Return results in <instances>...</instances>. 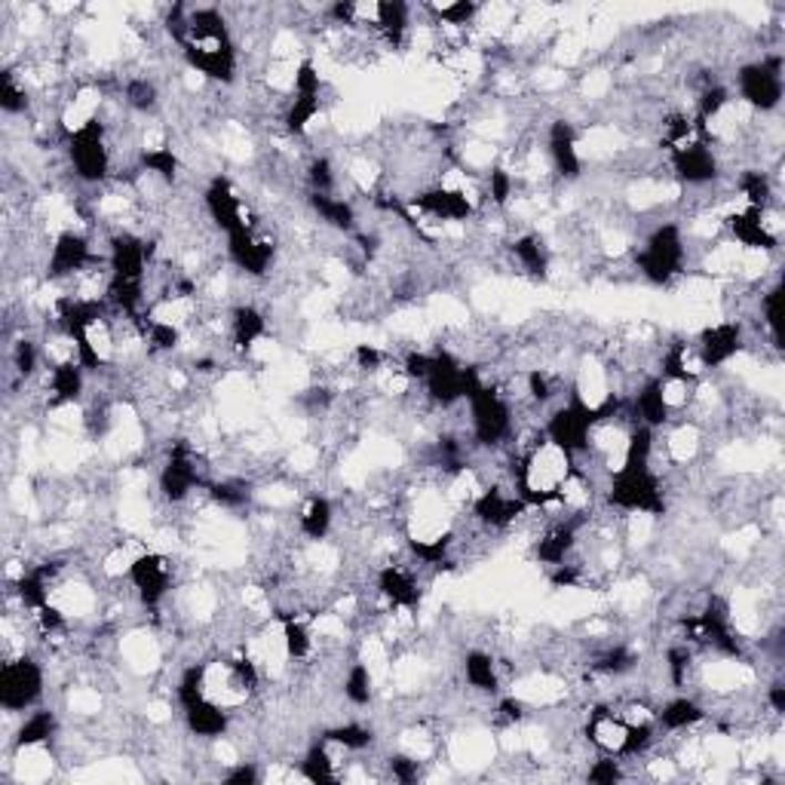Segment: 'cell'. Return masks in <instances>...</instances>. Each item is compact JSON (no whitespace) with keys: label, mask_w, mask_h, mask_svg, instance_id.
Here are the masks:
<instances>
[{"label":"cell","mask_w":785,"mask_h":785,"mask_svg":"<svg viewBox=\"0 0 785 785\" xmlns=\"http://www.w3.org/2000/svg\"><path fill=\"white\" fill-rule=\"evenodd\" d=\"M387 771L396 783H418L420 779V761L415 755H390L387 758Z\"/></svg>","instance_id":"60d3db41"},{"label":"cell","mask_w":785,"mask_h":785,"mask_svg":"<svg viewBox=\"0 0 785 785\" xmlns=\"http://www.w3.org/2000/svg\"><path fill=\"white\" fill-rule=\"evenodd\" d=\"M736 191H740V196H743V203L752 206V210H773L776 191H773L771 172L764 170L740 172V179H736Z\"/></svg>","instance_id":"d6a6232c"},{"label":"cell","mask_w":785,"mask_h":785,"mask_svg":"<svg viewBox=\"0 0 785 785\" xmlns=\"http://www.w3.org/2000/svg\"><path fill=\"white\" fill-rule=\"evenodd\" d=\"M65 157L78 182L102 184L111 179L114 147H111V132L102 114L83 123L80 130L65 132Z\"/></svg>","instance_id":"277c9868"},{"label":"cell","mask_w":785,"mask_h":785,"mask_svg":"<svg viewBox=\"0 0 785 785\" xmlns=\"http://www.w3.org/2000/svg\"><path fill=\"white\" fill-rule=\"evenodd\" d=\"M510 255L524 276H531V279H547L550 276L552 252L547 246V239L534 234V231H524V234L516 236L510 243Z\"/></svg>","instance_id":"603a6c76"},{"label":"cell","mask_w":785,"mask_h":785,"mask_svg":"<svg viewBox=\"0 0 785 785\" xmlns=\"http://www.w3.org/2000/svg\"><path fill=\"white\" fill-rule=\"evenodd\" d=\"M736 92H740V102L758 114H771L776 108L783 105V55L779 53H764L755 62L736 71Z\"/></svg>","instance_id":"8992f818"},{"label":"cell","mask_w":785,"mask_h":785,"mask_svg":"<svg viewBox=\"0 0 785 785\" xmlns=\"http://www.w3.org/2000/svg\"><path fill=\"white\" fill-rule=\"evenodd\" d=\"M666 154L675 182L687 184V187H706V184L718 182L721 163L708 139H696V142L666 151Z\"/></svg>","instance_id":"5bb4252c"},{"label":"cell","mask_w":785,"mask_h":785,"mask_svg":"<svg viewBox=\"0 0 785 785\" xmlns=\"http://www.w3.org/2000/svg\"><path fill=\"white\" fill-rule=\"evenodd\" d=\"M408 206L436 224H467L479 210L476 196H470L467 187H455L446 182L418 191L408 200Z\"/></svg>","instance_id":"ba28073f"},{"label":"cell","mask_w":785,"mask_h":785,"mask_svg":"<svg viewBox=\"0 0 785 785\" xmlns=\"http://www.w3.org/2000/svg\"><path fill=\"white\" fill-rule=\"evenodd\" d=\"M126 580L135 589L142 608L157 611L172 592V562L160 552H139V555H132L130 568H126Z\"/></svg>","instance_id":"7c38bea8"},{"label":"cell","mask_w":785,"mask_h":785,"mask_svg":"<svg viewBox=\"0 0 785 785\" xmlns=\"http://www.w3.org/2000/svg\"><path fill=\"white\" fill-rule=\"evenodd\" d=\"M123 105L130 108L132 114H154L160 108V90L151 78H130L123 83Z\"/></svg>","instance_id":"8d00e7d4"},{"label":"cell","mask_w":785,"mask_h":785,"mask_svg":"<svg viewBox=\"0 0 785 785\" xmlns=\"http://www.w3.org/2000/svg\"><path fill=\"white\" fill-rule=\"evenodd\" d=\"M375 589H378L380 599L390 604V611H396V614L418 611L420 599H424V589H420L415 571H408L406 564L399 562L380 564L378 574H375Z\"/></svg>","instance_id":"e0dca14e"},{"label":"cell","mask_w":785,"mask_h":785,"mask_svg":"<svg viewBox=\"0 0 785 785\" xmlns=\"http://www.w3.org/2000/svg\"><path fill=\"white\" fill-rule=\"evenodd\" d=\"M470 406V436L479 448H500L516 436V406L503 396L498 384H482L467 396Z\"/></svg>","instance_id":"5b68a950"},{"label":"cell","mask_w":785,"mask_h":785,"mask_svg":"<svg viewBox=\"0 0 785 785\" xmlns=\"http://www.w3.org/2000/svg\"><path fill=\"white\" fill-rule=\"evenodd\" d=\"M604 503L623 516H663L666 491L654 463H620L616 470H611Z\"/></svg>","instance_id":"7a4b0ae2"},{"label":"cell","mask_w":785,"mask_h":785,"mask_svg":"<svg viewBox=\"0 0 785 785\" xmlns=\"http://www.w3.org/2000/svg\"><path fill=\"white\" fill-rule=\"evenodd\" d=\"M632 262L651 286H672L681 279L687 271V239L681 224L660 222L654 231H648Z\"/></svg>","instance_id":"3957f363"},{"label":"cell","mask_w":785,"mask_h":785,"mask_svg":"<svg viewBox=\"0 0 785 785\" xmlns=\"http://www.w3.org/2000/svg\"><path fill=\"white\" fill-rule=\"evenodd\" d=\"M224 785H255L262 783V771L255 767V761H236L231 771L222 776Z\"/></svg>","instance_id":"b9f144b4"},{"label":"cell","mask_w":785,"mask_h":785,"mask_svg":"<svg viewBox=\"0 0 785 785\" xmlns=\"http://www.w3.org/2000/svg\"><path fill=\"white\" fill-rule=\"evenodd\" d=\"M463 681L470 684L476 694L495 696L500 691V663L488 651H467L463 656Z\"/></svg>","instance_id":"f1b7e54d"},{"label":"cell","mask_w":785,"mask_h":785,"mask_svg":"<svg viewBox=\"0 0 785 785\" xmlns=\"http://www.w3.org/2000/svg\"><path fill=\"white\" fill-rule=\"evenodd\" d=\"M105 267L108 262H99V255L92 252V239L80 231H62L55 236L50 255H47V279L50 283H74L92 267Z\"/></svg>","instance_id":"9c48e42d"},{"label":"cell","mask_w":785,"mask_h":785,"mask_svg":"<svg viewBox=\"0 0 785 785\" xmlns=\"http://www.w3.org/2000/svg\"><path fill=\"white\" fill-rule=\"evenodd\" d=\"M761 328L771 335L773 347H783V286L773 283L771 288H761L758 302Z\"/></svg>","instance_id":"e575fe53"},{"label":"cell","mask_w":785,"mask_h":785,"mask_svg":"<svg viewBox=\"0 0 785 785\" xmlns=\"http://www.w3.org/2000/svg\"><path fill=\"white\" fill-rule=\"evenodd\" d=\"M323 740L332 743L340 752H350V755H359L366 752L375 743V731L363 724V721H344V724H335V727H326L323 731Z\"/></svg>","instance_id":"1f68e13d"},{"label":"cell","mask_w":785,"mask_h":785,"mask_svg":"<svg viewBox=\"0 0 785 785\" xmlns=\"http://www.w3.org/2000/svg\"><path fill=\"white\" fill-rule=\"evenodd\" d=\"M626 779V771H623V758H614V755H602L599 761H592L587 771V783L595 785H614Z\"/></svg>","instance_id":"ab89813d"},{"label":"cell","mask_w":785,"mask_h":785,"mask_svg":"<svg viewBox=\"0 0 785 785\" xmlns=\"http://www.w3.org/2000/svg\"><path fill=\"white\" fill-rule=\"evenodd\" d=\"M179 708L184 715V727L196 740H222L231 731V708L222 706L218 700H212L210 694Z\"/></svg>","instance_id":"ffe728a7"},{"label":"cell","mask_w":785,"mask_h":785,"mask_svg":"<svg viewBox=\"0 0 785 785\" xmlns=\"http://www.w3.org/2000/svg\"><path fill=\"white\" fill-rule=\"evenodd\" d=\"M498 715L503 724H522L524 721V703L516 696H503L498 703Z\"/></svg>","instance_id":"7bdbcfd3"},{"label":"cell","mask_w":785,"mask_h":785,"mask_svg":"<svg viewBox=\"0 0 785 785\" xmlns=\"http://www.w3.org/2000/svg\"><path fill=\"white\" fill-rule=\"evenodd\" d=\"M179 50H182L187 68L196 74H203L212 83H222V86L236 83L239 53H236V40L222 10H215V7L187 10Z\"/></svg>","instance_id":"6da1fadb"},{"label":"cell","mask_w":785,"mask_h":785,"mask_svg":"<svg viewBox=\"0 0 785 785\" xmlns=\"http://www.w3.org/2000/svg\"><path fill=\"white\" fill-rule=\"evenodd\" d=\"M227 239V262L234 264L239 274L252 276V279H262L267 276V271L274 267L276 258V246L271 236L264 234L258 224H249V227H239L234 234L224 236Z\"/></svg>","instance_id":"30bf717a"},{"label":"cell","mask_w":785,"mask_h":785,"mask_svg":"<svg viewBox=\"0 0 785 785\" xmlns=\"http://www.w3.org/2000/svg\"><path fill=\"white\" fill-rule=\"evenodd\" d=\"M654 721H656V731H666V733L694 731L696 724L706 721V708H703V703L694 700V696H672L669 703H663V706L656 708Z\"/></svg>","instance_id":"484cf974"},{"label":"cell","mask_w":785,"mask_h":785,"mask_svg":"<svg viewBox=\"0 0 785 785\" xmlns=\"http://www.w3.org/2000/svg\"><path fill=\"white\" fill-rule=\"evenodd\" d=\"M55 733H59V718H55L53 708H31L19 724V731H16L13 748L26 752V748L47 746Z\"/></svg>","instance_id":"83f0119b"},{"label":"cell","mask_w":785,"mask_h":785,"mask_svg":"<svg viewBox=\"0 0 785 785\" xmlns=\"http://www.w3.org/2000/svg\"><path fill=\"white\" fill-rule=\"evenodd\" d=\"M10 363H13V371L19 375V380H31L38 375L40 363H43V354H40V344L34 338H19L10 347Z\"/></svg>","instance_id":"f35d334b"},{"label":"cell","mask_w":785,"mask_h":785,"mask_svg":"<svg viewBox=\"0 0 785 785\" xmlns=\"http://www.w3.org/2000/svg\"><path fill=\"white\" fill-rule=\"evenodd\" d=\"M203 210L210 215V222L215 224V231H222L224 236L234 234L239 227H249L252 222L249 206L246 200L239 196V191L234 187V182L227 175H215L206 191H203Z\"/></svg>","instance_id":"4fadbf2b"},{"label":"cell","mask_w":785,"mask_h":785,"mask_svg":"<svg viewBox=\"0 0 785 785\" xmlns=\"http://www.w3.org/2000/svg\"><path fill=\"white\" fill-rule=\"evenodd\" d=\"M31 108V92H28L26 80L16 74L13 68H3L0 74V111L7 118H22Z\"/></svg>","instance_id":"d590c367"},{"label":"cell","mask_w":785,"mask_h":785,"mask_svg":"<svg viewBox=\"0 0 785 785\" xmlns=\"http://www.w3.org/2000/svg\"><path fill=\"white\" fill-rule=\"evenodd\" d=\"M629 415H632V424H644V427H651V430L666 427L669 418H672V408H669L666 402V392H663L660 375L644 378L642 384H639V390L632 392V399H629Z\"/></svg>","instance_id":"44dd1931"},{"label":"cell","mask_w":785,"mask_h":785,"mask_svg":"<svg viewBox=\"0 0 785 785\" xmlns=\"http://www.w3.org/2000/svg\"><path fill=\"white\" fill-rule=\"evenodd\" d=\"M332 528H335V507H332V500L323 498V495L307 498V503L298 512V531H302L304 540L323 543L332 534Z\"/></svg>","instance_id":"f546056e"},{"label":"cell","mask_w":785,"mask_h":785,"mask_svg":"<svg viewBox=\"0 0 785 785\" xmlns=\"http://www.w3.org/2000/svg\"><path fill=\"white\" fill-rule=\"evenodd\" d=\"M86 368L80 366L78 359H65V363H50L47 368V390L53 406H74L83 399L86 392Z\"/></svg>","instance_id":"7402d4cb"},{"label":"cell","mask_w":785,"mask_h":785,"mask_svg":"<svg viewBox=\"0 0 785 785\" xmlns=\"http://www.w3.org/2000/svg\"><path fill=\"white\" fill-rule=\"evenodd\" d=\"M773 210H752L743 206L740 212L727 215V231H731L733 243L743 252H758V255H773L779 249V231L771 222Z\"/></svg>","instance_id":"2e32d148"},{"label":"cell","mask_w":785,"mask_h":785,"mask_svg":"<svg viewBox=\"0 0 785 785\" xmlns=\"http://www.w3.org/2000/svg\"><path fill=\"white\" fill-rule=\"evenodd\" d=\"M227 335H231L234 350L249 354L252 347L267 335V314L255 304H236L231 316H227Z\"/></svg>","instance_id":"cb8c5ba5"},{"label":"cell","mask_w":785,"mask_h":785,"mask_svg":"<svg viewBox=\"0 0 785 785\" xmlns=\"http://www.w3.org/2000/svg\"><path fill=\"white\" fill-rule=\"evenodd\" d=\"M746 347V328L740 319H721L706 326L694 340V350L700 356L703 368H724L743 354Z\"/></svg>","instance_id":"9a60e30c"},{"label":"cell","mask_w":785,"mask_h":785,"mask_svg":"<svg viewBox=\"0 0 785 785\" xmlns=\"http://www.w3.org/2000/svg\"><path fill=\"white\" fill-rule=\"evenodd\" d=\"M340 691H344V700L356 708H366L375 700V675H371L366 660H354L347 666L344 679H340Z\"/></svg>","instance_id":"4dcf8cb0"},{"label":"cell","mask_w":785,"mask_h":785,"mask_svg":"<svg viewBox=\"0 0 785 785\" xmlns=\"http://www.w3.org/2000/svg\"><path fill=\"white\" fill-rule=\"evenodd\" d=\"M547 157H550L552 172L562 182H577L583 172V160H580V144H577V130L571 120H552L547 130Z\"/></svg>","instance_id":"ac0fdd59"},{"label":"cell","mask_w":785,"mask_h":785,"mask_svg":"<svg viewBox=\"0 0 785 785\" xmlns=\"http://www.w3.org/2000/svg\"><path fill=\"white\" fill-rule=\"evenodd\" d=\"M629 724H632V721H629L616 706H595L592 712H589L583 733H587L589 746H595L602 755H614V758H620L623 743H626Z\"/></svg>","instance_id":"d6986e66"},{"label":"cell","mask_w":785,"mask_h":785,"mask_svg":"<svg viewBox=\"0 0 785 785\" xmlns=\"http://www.w3.org/2000/svg\"><path fill=\"white\" fill-rule=\"evenodd\" d=\"M298 773L307 783H338V767H335L332 746H328L326 740H319L316 746L307 748V755L298 764Z\"/></svg>","instance_id":"836d02e7"},{"label":"cell","mask_w":785,"mask_h":785,"mask_svg":"<svg viewBox=\"0 0 785 785\" xmlns=\"http://www.w3.org/2000/svg\"><path fill=\"white\" fill-rule=\"evenodd\" d=\"M157 485L160 498L172 503V507H179V503L191 498L196 488L203 485V470H200V463H196L194 448L179 439V442L170 448L163 467H160Z\"/></svg>","instance_id":"8fae6325"},{"label":"cell","mask_w":785,"mask_h":785,"mask_svg":"<svg viewBox=\"0 0 785 785\" xmlns=\"http://www.w3.org/2000/svg\"><path fill=\"white\" fill-rule=\"evenodd\" d=\"M307 206H310L316 218L326 224V227H332V231H338V234H356L359 215H356L354 200L338 194H307Z\"/></svg>","instance_id":"d4e9b609"},{"label":"cell","mask_w":785,"mask_h":785,"mask_svg":"<svg viewBox=\"0 0 785 785\" xmlns=\"http://www.w3.org/2000/svg\"><path fill=\"white\" fill-rule=\"evenodd\" d=\"M304 182H307V194H335L338 170L328 157H314L304 166Z\"/></svg>","instance_id":"74e56055"},{"label":"cell","mask_w":785,"mask_h":785,"mask_svg":"<svg viewBox=\"0 0 785 785\" xmlns=\"http://www.w3.org/2000/svg\"><path fill=\"white\" fill-rule=\"evenodd\" d=\"M767 706H771L773 715H783L785 712V687L783 681H773L767 687Z\"/></svg>","instance_id":"ee69618b"},{"label":"cell","mask_w":785,"mask_h":785,"mask_svg":"<svg viewBox=\"0 0 785 785\" xmlns=\"http://www.w3.org/2000/svg\"><path fill=\"white\" fill-rule=\"evenodd\" d=\"M279 644L288 663H307L316 654L314 629L298 614L279 616Z\"/></svg>","instance_id":"4316f807"},{"label":"cell","mask_w":785,"mask_h":785,"mask_svg":"<svg viewBox=\"0 0 785 785\" xmlns=\"http://www.w3.org/2000/svg\"><path fill=\"white\" fill-rule=\"evenodd\" d=\"M47 691V672L31 654L10 656L0 669V706L7 715H26Z\"/></svg>","instance_id":"52a82bcc"}]
</instances>
